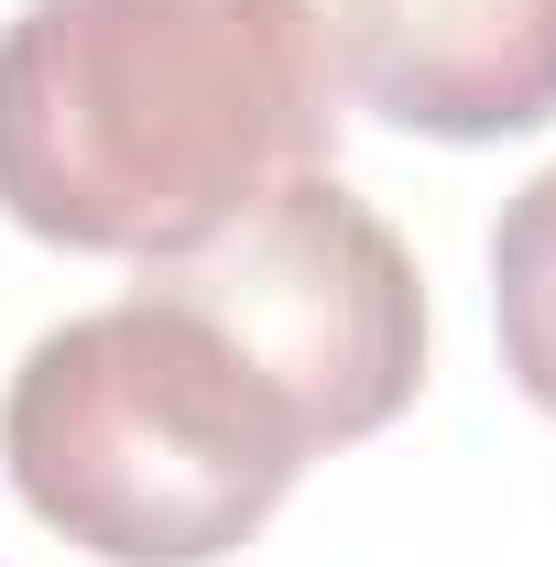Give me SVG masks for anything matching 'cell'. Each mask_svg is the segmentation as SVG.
Returning <instances> with one entry per match:
<instances>
[{
    "label": "cell",
    "instance_id": "obj_1",
    "mask_svg": "<svg viewBox=\"0 0 556 567\" xmlns=\"http://www.w3.org/2000/svg\"><path fill=\"white\" fill-rule=\"evenodd\" d=\"M328 153L317 0H22L0 22V208L55 251L164 262Z\"/></svg>",
    "mask_w": 556,
    "mask_h": 567
},
{
    "label": "cell",
    "instance_id": "obj_2",
    "mask_svg": "<svg viewBox=\"0 0 556 567\" xmlns=\"http://www.w3.org/2000/svg\"><path fill=\"white\" fill-rule=\"evenodd\" d=\"M306 425L208 317L121 295L44 328L0 393V470L99 567H218L306 481Z\"/></svg>",
    "mask_w": 556,
    "mask_h": 567
},
{
    "label": "cell",
    "instance_id": "obj_3",
    "mask_svg": "<svg viewBox=\"0 0 556 567\" xmlns=\"http://www.w3.org/2000/svg\"><path fill=\"white\" fill-rule=\"evenodd\" d=\"M142 295L208 317L284 393L306 447H349L415 404L425 382V284L415 251L339 175H295L229 229L142 262Z\"/></svg>",
    "mask_w": 556,
    "mask_h": 567
},
{
    "label": "cell",
    "instance_id": "obj_4",
    "mask_svg": "<svg viewBox=\"0 0 556 567\" xmlns=\"http://www.w3.org/2000/svg\"><path fill=\"white\" fill-rule=\"evenodd\" d=\"M339 87L425 142H513L556 121V0H339Z\"/></svg>",
    "mask_w": 556,
    "mask_h": 567
},
{
    "label": "cell",
    "instance_id": "obj_5",
    "mask_svg": "<svg viewBox=\"0 0 556 567\" xmlns=\"http://www.w3.org/2000/svg\"><path fill=\"white\" fill-rule=\"evenodd\" d=\"M491 328H502V371L524 382V404L556 415V164L491 229Z\"/></svg>",
    "mask_w": 556,
    "mask_h": 567
}]
</instances>
